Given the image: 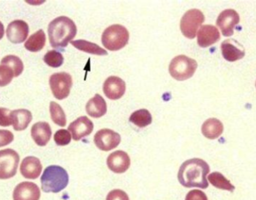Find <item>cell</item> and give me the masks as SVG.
<instances>
[{
    "label": "cell",
    "mask_w": 256,
    "mask_h": 200,
    "mask_svg": "<svg viewBox=\"0 0 256 200\" xmlns=\"http://www.w3.org/2000/svg\"><path fill=\"white\" fill-rule=\"evenodd\" d=\"M209 172L210 167L207 162L200 159H190L182 164L178 179L184 187L206 189L208 187L207 176Z\"/></svg>",
    "instance_id": "1"
},
{
    "label": "cell",
    "mask_w": 256,
    "mask_h": 200,
    "mask_svg": "<svg viewBox=\"0 0 256 200\" xmlns=\"http://www.w3.org/2000/svg\"><path fill=\"white\" fill-rule=\"evenodd\" d=\"M48 31L51 46L54 49H63L74 38L78 28L72 19L61 16L50 22Z\"/></svg>",
    "instance_id": "2"
},
{
    "label": "cell",
    "mask_w": 256,
    "mask_h": 200,
    "mask_svg": "<svg viewBox=\"0 0 256 200\" xmlns=\"http://www.w3.org/2000/svg\"><path fill=\"white\" fill-rule=\"evenodd\" d=\"M68 182L67 171L57 165L48 167L40 177L42 189L45 193H60L67 187Z\"/></svg>",
    "instance_id": "3"
},
{
    "label": "cell",
    "mask_w": 256,
    "mask_h": 200,
    "mask_svg": "<svg viewBox=\"0 0 256 200\" xmlns=\"http://www.w3.org/2000/svg\"><path fill=\"white\" fill-rule=\"evenodd\" d=\"M102 43L106 49L118 51L124 48L129 40V32L124 25L114 24L104 31Z\"/></svg>",
    "instance_id": "4"
},
{
    "label": "cell",
    "mask_w": 256,
    "mask_h": 200,
    "mask_svg": "<svg viewBox=\"0 0 256 200\" xmlns=\"http://www.w3.org/2000/svg\"><path fill=\"white\" fill-rule=\"evenodd\" d=\"M198 64L184 55H178L172 60L168 71L172 77L178 81H184L194 76Z\"/></svg>",
    "instance_id": "5"
},
{
    "label": "cell",
    "mask_w": 256,
    "mask_h": 200,
    "mask_svg": "<svg viewBox=\"0 0 256 200\" xmlns=\"http://www.w3.org/2000/svg\"><path fill=\"white\" fill-rule=\"evenodd\" d=\"M204 16L198 9L188 10L180 19V28L182 34L189 39L195 38L197 31L204 22Z\"/></svg>",
    "instance_id": "6"
},
{
    "label": "cell",
    "mask_w": 256,
    "mask_h": 200,
    "mask_svg": "<svg viewBox=\"0 0 256 200\" xmlns=\"http://www.w3.org/2000/svg\"><path fill=\"white\" fill-rule=\"evenodd\" d=\"M20 156L15 150H0V180H8L16 175Z\"/></svg>",
    "instance_id": "7"
},
{
    "label": "cell",
    "mask_w": 256,
    "mask_h": 200,
    "mask_svg": "<svg viewBox=\"0 0 256 200\" xmlns=\"http://www.w3.org/2000/svg\"><path fill=\"white\" fill-rule=\"evenodd\" d=\"M72 85L73 80L69 73L64 72L54 73L50 77V86L54 97L57 100L67 98L70 94Z\"/></svg>",
    "instance_id": "8"
},
{
    "label": "cell",
    "mask_w": 256,
    "mask_h": 200,
    "mask_svg": "<svg viewBox=\"0 0 256 200\" xmlns=\"http://www.w3.org/2000/svg\"><path fill=\"white\" fill-rule=\"evenodd\" d=\"M94 144L102 151H110L116 148L121 143L120 134L109 129H102L94 135Z\"/></svg>",
    "instance_id": "9"
},
{
    "label": "cell",
    "mask_w": 256,
    "mask_h": 200,
    "mask_svg": "<svg viewBox=\"0 0 256 200\" xmlns=\"http://www.w3.org/2000/svg\"><path fill=\"white\" fill-rule=\"evenodd\" d=\"M240 22V16L233 9H227L220 13L216 25L225 37H230L234 34L236 25Z\"/></svg>",
    "instance_id": "10"
},
{
    "label": "cell",
    "mask_w": 256,
    "mask_h": 200,
    "mask_svg": "<svg viewBox=\"0 0 256 200\" xmlns=\"http://www.w3.org/2000/svg\"><path fill=\"white\" fill-rule=\"evenodd\" d=\"M28 32L30 28L27 22L21 19H16L8 25L6 36L12 43H21L26 40Z\"/></svg>",
    "instance_id": "11"
},
{
    "label": "cell",
    "mask_w": 256,
    "mask_h": 200,
    "mask_svg": "<svg viewBox=\"0 0 256 200\" xmlns=\"http://www.w3.org/2000/svg\"><path fill=\"white\" fill-rule=\"evenodd\" d=\"M103 91L110 100H120L126 93V82L118 76H110L104 84Z\"/></svg>",
    "instance_id": "12"
},
{
    "label": "cell",
    "mask_w": 256,
    "mask_h": 200,
    "mask_svg": "<svg viewBox=\"0 0 256 200\" xmlns=\"http://www.w3.org/2000/svg\"><path fill=\"white\" fill-rule=\"evenodd\" d=\"M94 124L88 117L82 116L70 123L69 132H72V138L75 141H80L88 136L92 132Z\"/></svg>",
    "instance_id": "13"
},
{
    "label": "cell",
    "mask_w": 256,
    "mask_h": 200,
    "mask_svg": "<svg viewBox=\"0 0 256 200\" xmlns=\"http://www.w3.org/2000/svg\"><path fill=\"white\" fill-rule=\"evenodd\" d=\"M40 198L38 186L30 182L20 183L14 190V200H39Z\"/></svg>",
    "instance_id": "14"
},
{
    "label": "cell",
    "mask_w": 256,
    "mask_h": 200,
    "mask_svg": "<svg viewBox=\"0 0 256 200\" xmlns=\"http://www.w3.org/2000/svg\"><path fill=\"white\" fill-rule=\"evenodd\" d=\"M108 168L116 174H123L129 169L130 159L127 153L122 150L111 153L106 161Z\"/></svg>",
    "instance_id": "15"
},
{
    "label": "cell",
    "mask_w": 256,
    "mask_h": 200,
    "mask_svg": "<svg viewBox=\"0 0 256 200\" xmlns=\"http://www.w3.org/2000/svg\"><path fill=\"white\" fill-rule=\"evenodd\" d=\"M220 39L219 30L212 25H202L197 33V42L200 47H208L216 43Z\"/></svg>",
    "instance_id": "16"
},
{
    "label": "cell",
    "mask_w": 256,
    "mask_h": 200,
    "mask_svg": "<svg viewBox=\"0 0 256 200\" xmlns=\"http://www.w3.org/2000/svg\"><path fill=\"white\" fill-rule=\"evenodd\" d=\"M42 165L40 160L34 156H28L22 160L20 165V173L24 178L36 180L40 177Z\"/></svg>",
    "instance_id": "17"
},
{
    "label": "cell",
    "mask_w": 256,
    "mask_h": 200,
    "mask_svg": "<svg viewBox=\"0 0 256 200\" xmlns=\"http://www.w3.org/2000/svg\"><path fill=\"white\" fill-rule=\"evenodd\" d=\"M31 135L36 144L39 147H44L52 136L50 126L46 122H38L33 125Z\"/></svg>",
    "instance_id": "18"
},
{
    "label": "cell",
    "mask_w": 256,
    "mask_h": 200,
    "mask_svg": "<svg viewBox=\"0 0 256 200\" xmlns=\"http://www.w3.org/2000/svg\"><path fill=\"white\" fill-rule=\"evenodd\" d=\"M237 41L230 39V40H224L221 45V50H222V56L226 61L233 62V61H238L244 57L245 51L240 46L238 47Z\"/></svg>",
    "instance_id": "19"
},
{
    "label": "cell",
    "mask_w": 256,
    "mask_h": 200,
    "mask_svg": "<svg viewBox=\"0 0 256 200\" xmlns=\"http://www.w3.org/2000/svg\"><path fill=\"white\" fill-rule=\"evenodd\" d=\"M10 117L15 131L25 130L32 120L31 111L22 108L10 111Z\"/></svg>",
    "instance_id": "20"
},
{
    "label": "cell",
    "mask_w": 256,
    "mask_h": 200,
    "mask_svg": "<svg viewBox=\"0 0 256 200\" xmlns=\"http://www.w3.org/2000/svg\"><path fill=\"white\" fill-rule=\"evenodd\" d=\"M86 109L87 114L90 117L99 118L106 114L108 106H106V101L104 100L103 97L100 94H96L93 98L87 102Z\"/></svg>",
    "instance_id": "21"
},
{
    "label": "cell",
    "mask_w": 256,
    "mask_h": 200,
    "mask_svg": "<svg viewBox=\"0 0 256 200\" xmlns=\"http://www.w3.org/2000/svg\"><path fill=\"white\" fill-rule=\"evenodd\" d=\"M202 132L203 135L208 139H216L224 132V125L218 119H208L203 123Z\"/></svg>",
    "instance_id": "22"
},
{
    "label": "cell",
    "mask_w": 256,
    "mask_h": 200,
    "mask_svg": "<svg viewBox=\"0 0 256 200\" xmlns=\"http://www.w3.org/2000/svg\"><path fill=\"white\" fill-rule=\"evenodd\" d=\"M45 43H46V35L44 31L40 29L28 37L24 46L30 52H37L44 47Z\"/></svg>",
    "instance_id": "23"
},
{
    "label": "cell",
    "mask_w": 256,
    "mask_h": 200,
    "mask_svg": "<svg viewBox=\"0 0 256 200\" xmlns=\"http://www.w3.org/2000/svg\"><path fill=\"white\" fill-rule=\"evenodd\" d=\"M70 43H72V46H74L79 50L88 52V53L92 54V55H106L108 54L105 49L99 46L98 45L92 43V42L87 41V40H74V41L70 42Z\"/></svg>",
    "instance_id": "24"
},
{
    "label": "cell",
    "mask_w": 256,
    "mask_h": 200,
    "mask_svg": "<svg viewBox=\"0 0 256 200\" xmlns=\"http://www.w3.org/2000/svg\"><path fill=\"white\" fill-rule=\"evenodd\" d=\"M129 120L137 127L144 128L152 124V114L146 109L137 110L131 114Z\"/></svg>",
    "instance_id": "25"
},
{
    "label": "cell",
    "mask_w": 256,
    "mask_h": 200,
    "mask_svg": "<svg viewBox=\"0 0 256 200\" xmlns=\"http://www.w3.org/2000/svg\"><path fill=\"white\" fill-rule=\"evenodd\" d=\"M208 178L210 184L216 189L228 191L230 192H234V189H236L234 186L231 184L230 180H227L220 173H212Z\"/></svg>",
    "instance_id": "26"
},
{
    "label": "cell",
    "mask_w": 256,
    "mask_h": 200,
    "mask_svg": "<svg viewBox=\"0 0 256 200\" xmlns=\"http://www.w3.org/2000/svg\"><path fill=\"white\" fill-rule=\"evenodd\" d=\"M1 64L8 66L13 70L14 77L20 76L24 71V66L22 60L16 55H9L2 59Z\"/></svg>",
    "instance_id": "27"
},
{
    "label": "cell",
    "mask_w": 256,
    "mask_h": 200,
    "mask_svg": "<svg viewBox=\"0 0 256 200\" xmlns=\"http://www.w3.org/2000/svg\"><path fill=\"white\" fill-rule=\"evenodd\" d=\"M50 112L52 122L58 126L64 127L67 123L66 115L62 107L55 102H51L50 104Z\"/></svg>",
    "instance_id": "28"
},
{
    "label": "cell",
    "mask_w": 256,
    "mask_h": 200,
    "mask_svg": "<svg viewBox=\"0 0 256 200\" xmlns=\"http://www.w3.org/2000/svg\"><path fill=\"white\" fill-rule=\"evenodd\" d=\"M44 61L49 67L57 68L61 67L64 62V58L61 52L56 50L48 51L44 57Z\"/></svg>",
    "instance_id": "29"
},
{
    "label": "cell",
    "mask_w": 256,
    "mask_h": 200,
    "mask_svg": "<svg viewBox=\"0 0 256 200\" xmlns=\"http://www.w3.org/2000/svg\"><path fill=\"white\" fill-rule=\"evenodd\" d=\"M14 77L13 70L4 64H0V87H4L12 82Z\"/></svg>",
    "instance_id": "30"
},
{
    "label": "cell",
    "mask_w": 256,
    "mask_h": 200,
    "mask_svg": "<svg viewBox=\"0 0 256 200\" xmlns=\"http://www.w3.org/2000/svg\"><path fill=\"white\" fill-rule=\"evenodd\" d=\"M54 141L56 145L61 146V147L68 145L72 141V135L68 130L60 129L54 135Z\"/></svg>",
    "instance_id": "31"
},
{
    "label": "cell",
    "mask_w": 256,
    "mask_h": 200,
    "mask_svg": "<svg viewBox=\"0 0 256 200\" xmlns=\"http://www.w3.org/2000/svg\"><path fill=\"white\" fill-rule=\"evenodd\" d=\"M14 141V135L8 130L0 129V147L8 145Z\"/></svg>",
    "instance_id": "32"
},
{
    "label": "cell",
    "mask_w": 256,
    "mask_h": 200,
    "mask_svg": "<svg viewBox=\"0 0 256 200\" xmlns=\"http://www.w3.org/2000/svg\"><path fill=\"white\" fill-rule=\"evenodd\" d=\"M10 112L8 108H0V126L8 127L12 125Z\"/></svg>",
    "instance_id": "33"
},
{
    "label": "cell",
    "mask_w": 256,
    "mask_h": 200,
    "mask_svg": "<svg viewBox=\"0 0 256 200\" xmlns=\"http://www.w3.org/2000/svg\"><path fill=\"white\" fill-rule=\"evenodd\" d=\"M106 200H130V199L126 192L120 189H116L108 194Z\"/></svg>",
    "instance_id": "34"
},
{
    "label": "cell",
    "mask_w": 256,
    "mask_h": 200,
    "mask_svg": "<svg viewBox=\"0 0 256 200\" xmlns=\"http://www.w3.org/2000/svg\"><path fill=\"white\" fill-rule=\"evenodd\" d=\"M185 200H208L204 192L200 190H192L186 195Z\"/></svg>",
    "instance_id": "35"
},
{
    "label": "cell",
    "mask_w": 256,
    "mask_h": 200,
    "mask_svg": "<svg viewBox=\"0 0 256 200\" xmlns=\"http://www.w3.org/2000/svg\"><path fill=\"white\" fill-rule=\"evenodd\" d=\"M4 25L2 23L1 21H0V40L2 39L3 36H4Z\"/></svg>",
    "instance_id": "36"
},
{
    "label": "cell",
    "mask_w": 256,
    "mask_h": 200,
    "mask_svg": "<svg viewBox=\"0 0 256 200\" xmlns=\"http://www.w3.org/2000/svg\"></svg>",
    "instance_id": "37"
}]
</instances>
